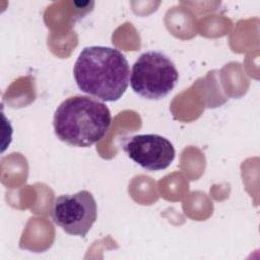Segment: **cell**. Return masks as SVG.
I'll return each mask as SVG.
<instances>
[{
    "label": "cell",
    "instance_id": "3957f363",
    "mask_svg": "<svg viewBox=\"0 0 260 260\" xmlns=\"http://www.w3.org/2000/svg\"><path fill=\"white\" fill-rule=\"evenodd\" d=\"M179 72L174 62L162 52L147 51L134 62L130 85L139 96L157 101L166 98L176 86Z\"/></svg>",
    "mask_w": 260,
    "mask_h": 260
},
{
    "label": "cell",
    "instance_id": "5b68a950",
    "mask_svg": "<svg viewBox=\"0 0 260 260\" xmlns=\"http://www.w3.org/2000/svg\"><path fill=\"white\" fill-rule=\"evenodd\" d=\"M122 148L127 156L149 172L166 170L176 156L173 143L158 134H137L124 139Z\"/></svg>",
    "mask_w": 260,
    "mask_h": 260
},
{
    "label": "cell",
    "instance_id": "6da1fadb",
    "mask_svg": "<svg viewBox=\"0 0 260 260\" xmlns=\"http://www.w3.org/2000/svg\"><path fill=\"white\" fill-rule=\"evenodd\" d=\"M77 87L103 102H116L130 82L129 63L118 49L104 46L85 47L73 67Z\"/></svg>",
    "mask_w": 260,
    "mask_h": 260
},
{
    "label": "cell",
    "instance_id": "277c9868",
    "mask_svg": "<svg viewBox=\"0 0 260 260\" xmlns=\"http://www.w3.org/2000/svg\"><path fill=\"white\" fill-rule=\"evenodd\" d=\"M51 217L66 234L83 238L98 217L95 199L86 190L60 195L53 202Z\"/></svg>",
    "mask_w": 260,
    "mask_h": 260
},
{
    "label": "cell",
    "instance_id": "7a4b0ae2",
    "mask_svg": "<svg viewBox=\"0 0 260 260\" xmlns=\"http://www.w3.org/2000/svg\"><path fill=\"white\" fill-rule=\"evenodd\" d=\"M111 121V112L103 102L85 95H74L58 106L53 127L61 141L76 147H89L104 138Z\"/></svg>",
    "mask_w": 260,
    "mask_h": 260
}]
</instances>
